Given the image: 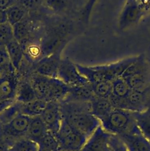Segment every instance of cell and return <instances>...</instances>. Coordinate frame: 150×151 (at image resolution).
<instances>
[{
	"instance_id": "cell-38",
	"label": "cell",
	"mask_w": 150,
	"mask_h": 151,
	"mask_svg": "<svg viewBox=\"0 0 150 151\" xmlns=\"http://www.w3.org/2000/svg\"><path fill=\"white\" fill-rule=\"evenodd\" d=\"M136 1L147 13L150 11V0H136Z\"/></svg>"
},
{
	"instance_id": "cell-31",
	"label": "cell",
	"mask_w": 150,
	"mask_h": 151,
	"mask_svg": "<svg viewBox=\"0 0 150 151\" xmlns=\"http://www.w3.org/2000/svg\"><path fill=\"white\" fill-rule=\"evenodd\" d=\"M14 39L13 27L8 21L0 24V46H6Z\"/></svg>"
},
{
	"instance_id": "cell-27",
	"label": "cell",
	"mask_w": 150,
	"mask_h": 151,
	"mask_svg": "<svg viewBox=\"0 0 150 151\" xmlns=\"http://www.w3.org/2000/svg\"><path fill=\"white\" fill-rule=\"evenodd\" d=\"M5 46H0V77L15 73Z\"/></svg>"
},
{
	"instance_id": "cell-17",
	"label": "cell",
	"mask_w": 150,
	"mask_h": 151,
	"mask_svg": "<svg viewBox=\"0 0 150 151\" xmlns=\"http://www.w3.org/2000/svg\"><path fill=\"white\" fill-rule=\"evenodd\" d=\"M71 87L58 78H50L48 101L63 100L68 95Z\"/></svg>"
},
{
	"instance_id": "cell-2",
	"label": "cell",
	"mask_w": 150,
	"mask_h": 151,
	"mask_svg": "<svg viewBox=\"0 0 150 151\" xmlns=\"http://www.w3.org/2000/svg\"><path fill=\"white\" fill-rule=\"evenodd\" d=\"M102 127L107 132L120 135L141 133L135 119L134 113L128 110L114 109L107 116L100 120Z\"/></svg>"
},
{
	"instance_id": "cell-23",
	"label": "cell",
	"mask_w": 150,
	"mask_h": 151,
	"mask_svg": "<svg viewBox=\"0 0 150 151\" xmlns=\"http://www.w3.org/2000/svg\"><path fill=\"white\" fill-rule=\"evenodd\" d=\"M14 38L22 45L27 44L30 37V25L25 19L13 26Z\"/></svg>"
},
{
	"instance_id": "cell-37",
	"label": "cell",
	"mask_w": 150,
	"mask_h": 151,
	"mask_svg": "<svg viewBox=\"0 0 150 151\" xmlns=\"http://www.w3.org/2000/svg\"><path fill=\"white\" fill-rule=\"evenodd\" d=\"M16 0H0V9L6 10L16 3Z\"/></svg>"
},
{
	"instance_id": "cell-36",
	"label": "cell",
	"mask_w": 150,
	"mask_h": 151,
	"mask_svg": "<svg viewBox=\"0 0 150 151\" xmlns=\"http://www.w3.org/2000/svg\"><path fill=\"white\" fill-rule=\"evenodd\" d=\"M15 99H7L0 100V113L15 103Z\"/></svg>"
},
{
	"instance_id": "cell-32",
	"label": "cell",
	"mask_w": 150,
	"mask_h": 151,
	"mask_svg": "<svg viewBox=\"0 0 150 151\" xmlns=\"http://www.w3.org/2000/svg\"><path fill=\"white\" fill-rule=\"evenodd\" d=\"M46 7L55 12H63L69 6L70 0H43Z\"/></svg>"
},
{
	"instance_id": "cell-3",
	"label": "cell",
	"mask_w": 150,
	"mask_h": 151,
	"mask_svg": "<svg viewBox=\"0 0 150 151\" xmlns=\"http://www.w3.org/2000/svg\"><path fill=\"white\" fill-rule=\"evenodd\" d=\"M131 90H144L150 87V67L144 55L136 59L126 69L121 76Z\"/></svg>"
},
{
	"instance_id": "cell-21",
	"label": "cell",
	"mask_w": 150,
	"mask_h": 151,
	"mask_svg": "<svg viewBox=\"0 0 150 151\" xmlns=\"http://www.w3.org/2000/svg\"><path fill=\"white\" fill-rule=\"evenodd\" d=\"M36 99L35 93L31 83L25 81L18 84L15 95L16 101L21 104H26Z\"/></svg>"
},
{
	"instance_id": "cell-8",
	"label": "cell",
	"mask_w": 150,
	"mask_h": 151,
	"mask_svg": "<svg viewBox=\"0 0 150 151\" xmlns=\"http://www.w3.org/2000/svg\"><path fill=\"white\" fill-rule=\"evenodd\" d=\"M62 51H58L38 60L34 65L35 73L51 78H57Z\"/></svg>"
},
{
	"instance_id": "cell-40",
	"label": "cell",
	"mask_w": 150,
	"mask_h": 151,
	"mask_svg": "<svg viewBox=\"0 0 150 151\" xmlns=\"http://www.w3.org/2000/svg\"><path fill=\"white\" fill-rule=\"evenodd\" d=\"M135 1V0H126V1Z\"/></svg>"
},
{
	"instance_id": "cell-35",
	"label": "cell",
	"mask_w": 150,
	"mask_h": 151,
	"mask_svg": "<svg viewBox=\"0 0 150 151\" xmlns=\"http://www.w3.org/2000/svg\"><path fill=\"white\" fill-rule=\"evenodd\" d=\"M109 146L111 147L112 151H128L124 142H119L116 139H112V136L110 138Z\"/></svg>"
},
{
	"instance_id": "cell-22",
	"label": "cell",
	"mask_w": 150,
	"mask_h": 151,
	"mask_svg": "<svg viewBox=\"0 0 150 151\" xmlns=\"http://www.w3.org/2000/svg\"><path fill=\"white\" fill-rule=\"evenodd\" d=\"M48 102L36 99L28 103L22 104L21 113L31 117L41 116L45 109Z\"/></svg>"
},
{
	"instance_id": "cell-18",
	"label": "cell",
	"mask_w": 150,
	"mask_h": 151,
	"mask_svg": "<svg viewBox=\"0 0 150 151\" xmlns=\"http://www.w3.org/2000/svg\"><path fill=\"white\" fill-rule=\"evenodd\" d=\"M91 114L99 120L107 116L114 108L109 99L95 97L90 101Z\"/></svg>"
},
{
	"instance_id": "cell-34",
	"label": "cell",
	"mask_w": 150,
	"mask_h": 151,
	"mask_svg": "<svg viewBox=\"0 0 150 151\" xmlns=\"http://www.w3.org/2000/svg\"><path fill=\"white\" fill-rule=\"evenodd\" d=\"M97 1L98 0H88L84 5L82 12V17L85 22H88L92 9Z\"/></svg>"
},
{
	"instance_id": "cell-5",
	"label": "cell",
	"mask_w": 150,
	"mask_h": 151,
	"mask_svg": "<svg viewBox=\"0 0 150 151\" xmlns=\"http://www.w3.org/2000/svg\"><path fill=\"white\" fill-rule=\"evenodd\" d=\"M57 78L70 87L83 86L90 83L78 71L76 64L68 57L61 58Z\"/></svg>"
},
{
	"instance_id": "cell-1",
	"label": "cell",
	"mask_w": 150,
	"mask_h": 151,
	"mask_svg": "<svg viewBox=\"0 0 150 151\" xmlns=\"http://www.w3.org/2000/svg\"><path fill=\"white\" fill-rule=\"evenodd\" d=\"M137 56L95 66H85L79 64H76V66L79 72L91 84L103 81L112 82L115 78L122 76L126 69L136 59Z\"/></svg>"
},
{
	"instance_id": "cell-16",
	"label": "cell",
	"mask_w": 150,
	"mask_h": 151,
	"mask_svg": "<svg viewBox=\"0 0 150 151\" xmlns=\"http://www.w3.org/2000/svg\"><path fill=\"white\" fill-rule=\"evenodd\" d=\"M48 129L41 116L31 117L26 133L28 139L38 143L48 133Z\"/></svg>"
},
{
	"instance_id": "cell-19",
	"label": "cell",
	"mask_w": 150,
	"mask_h": 151,
	"mask_svg": "<svg viewBox=\"0 0 150 151\" xmlns=\"http://www.w3.org/2000/svg\"><path fill=\"white\" fill-rule=\"evenodd\" d=\"M5 47L13 67L16 71L19 70L24 56L22 45L14 38Z\"/></svg>"
},
{
	"instance_id": "cell-25",
	"label": "cell",
	"mask_w": 150,
	"mask_h": 151,
	"mask_svg": "<svg viewBox=\"0 0 150 151\" xmlns=\"http://www.w3.org/2000/svg\"><path fill=\"white\" fill-rule=\"evenodd\" d=\"M38 151H59L60 147L56 136L49 131L38 143Z\"/></svg>"
},
{
	"instance_id": "cell-30",
	"label": "cell",
	"mask_w": 150,
	"mask_h": 151,
	"mask_svg": "<svg viewBox=\"0 0 150 151\" xmlns=\"http://www.w3.org/2000/svg\"><path fill=\"white\" fill-rule=\"evenodd\" d=\"M22 104L15 101L4 111L0 113V123L5 124L9 122L16 115L21 113Z\"/></svg>"
},
{
	"instance_id": "cell-26",
	"label": "cell",
	"mask_w": 150,
	"mask_h": 151,
	"mask_svg": "<svg viewBox=\"0 0 150 151\" xmlns=\"http://www.w3.org/2000/svg\"><path fill=\"white\" fill-rule=\"evenodd\" d=\"M112 95L120 99H125L131 91V88L122 77H119L112 81Z\"/></svg>"
},
{
	"instance_id": "cell-9",
	"label": "cell",
	"mask_w": 150,
	"mask_h": 151,
	"mask_svg": "<svg viewBox=\"0 0 150 151\" xmlns=\"http://www.w3.org/2000/svg\"><path fill=\"white\" fill-rule=\"evenodd\" d=\"M111 137L100 125L79 151H109Z\"/></svg>"
},
{
	"instance_id": "cell-7",
	"label": "cell",
	"mask_w": 150,
	"mask_h": 151,
	"mask_svg": "<svg viewBox=\"0 0 150 151\" xmlns=\"http://www.w3.org/2000/svg\"><path fill=\"white\" fill-rule=\"evenodd\" d=\"M66 32L61 28L55 29L46 35L40 44L42 57L63 50L67 42Z\"/></svg>"
},
{
	"instance_id": "cell-11",
	"label": "cell",
	"mask_w": 150,
	"mask_h": 151,
	"mask_svg": "<svg viewBox=\"0 0 150 151\" xmlns=\"http://www.w3.org/2000/svg\"><path fill=\"white\" fill-rule=\"evenodd\" d=\"M89 137L72 130L66 136L58 140L60 149L62 151H79Z\"/></svg>"
},
{
	"instance_id": "cell-28",
	"label": "cell",
	"mask_w": 150,
	"mask_h": 151,
	"mask_svg": "<svg viewBox=\"0 0 150 151\" xmlns=\"http://www.w3.org/2000/svg\"><path fill=\"white\" fill-rule=\"evenodd\" d=\"M94 95L97 97L109 99L112 92L111 81H103L91 84Z\"/></svg>"
},
{
	"instance_id": "cell-33",
	"label": "cell",
	"mask_w": 150,
	"mask_h": 151,
	"mask_svg": "<svg viewBox=\"0 0 150 151\" xmlns=\"http://www.w3.org/2000/svg\"><path fill=\"white\" fill-rule=\"evenodd\" d=\"M16 3L19 4L28 12L38 9L43 3V0H16Z\"/></svg>"
},
{
	"instance_id": "cell-10",
	"label": "cell",
	"mask_w": 150,
	"mask_h": 151,
	"mask_svg": "<svg viewBox=\"0 0 150 151\" xmlns=\"http://www.w3.org/2000/svg\"><path fill=\"white\" fill-rule=\"evenodd\" d=\"M41 117L48 130L55 136L60 128L62 118L60 106L58 103L56 101H48Z\"/></svg>"
},
{
	"instance_id": "cell-4",
	"label": "cell",
	"mask_w": 150,
	"mask_h": 151,
	"mask_svg": "<svg viewBox=\"0 0 150 151\" xmlns=\"http://www.w3.org/2000/svg\"><path fill=\"white\" fill-rule=\"evenodd\" d=\"M64 117L72 129L89 137L101 125L98 118L89 111H76L63 114Z\"/></svg>"
},
{
	"instance_id": "cell-39",
	"label": "cell",
	"mask_w": 150,
	"mask_h": 151,
	"mask_svg": "<svg viewBox=\"0 0 150 151\" xmlns=\"http://www.w3.org/2000/svg\"><path fill=\"white\" fill-rule=\"evenodd\" d=\"M6 21H7V18L5 11L0 9V24Z\"/></svg>"
},
{
	"instance_id": "cell-15",
	"label": "cell",
	"mask_w": 150,
	"mask_h": 151,
	"mask_svg": "<svg viewBox=\"0 0 150 151\" xmlns=\"http://www.w3.org/2000/svg\"><path fill=\"white\" fill-rule=\"evenodd\" d=\"M50 78L36 73L31 76L30 83L38 99L48 101Z\"/></svg>"
},
{
	"instance_id": "cell-29",
	"label": "cell",
	"mask_w": 150,
	"mask_h": 151,
	"mask_svg": "<svg viewBox=\"0 0 150 151\" xmlns=\"http://www.w3.org/2000/svg\"><path fill=\"white\" fill-rule=\"evenodd\" d=\"M9 151H38V144L28 137L22 138L14 143Z\"/></svg>"
},
{
	"instance_id": "cell-14",
	"label": "cell",
	"mask_w": 150,
	"mask_h": 151,
	"mask_svg": "<svg viewBox=\"0 0 150 151\" xmlns=\"http://www.w3.org/2000/svg\"><path fill=\"white\" fill-rule=\"evenodd\" d=\"M18 86L15 73L0 77V100L15 99Z\"/></svg>"
},
{
	"instance_id": "cell-6",
	"label": "cell",
	"mask_w": 150,
	"mask_h": 151,
	"mask_svg": "<svg viewBox=\"0 0 150 151\" xmlns=\"http://www.w3.org/2000/svg\"><path fill=\"white\" fill-rule=\"evenodd\" d=\"M147 12L139 5L136 0L126 1L118 19V27L121 30H126L137 24Z\"/></svg>"
},
{
	"instance_id": "cell-13",
	"label": "cell",
	"mask_w": 150,
	"mask_h": 151,
	"mask_svg": "<svg viewBox=\"0 0 150 151\" xmlns=\"http://www.w3.org/2000/svg\"><path fill=\"white\" fill-rule=\"evenodd\" d=\"M95 97L92 85L89 83L83 86L71 87L69 93L63 100L64 102H88L90 101Z\"/></svg>"
},
{
	"instance_id": "cell-20",
	"label": "cell",
	"mask_w": 150,
	"mask_h": 151,
	"mask_svg": "<svg viewBox=\"0 0 150 151\" xmlns=\"http://www.w3.org/2000/svg\"><path fill=\"white\" fill-rule=\"evenodd\" d=\"M134 116L141 134L150 142V102L145 111H135Z\"/></svg>"
},
{
	"instance_id": "cell-24",
	"label": "cell",
	"mask_w": 150,
	"mask_h": 151,
	"mask_svg": "<svg viewBox=\"0 0 150 151\" xmlns=\"http://www.w3.org/2000/svg\"><path fill=\"white\" fill-rule=\"evenodd\" d=\"M7 21L12 26L25 19L28 11L19 4L15 3L5 10Z\"/></svg>"
},
{
	"instance_id": "cell-12",
	"label": "cell",
	"mask_w": 150,
	"mask_h": 151,
	"mask_svg": "<svg viewBox=\"0 0 150 151\" xmlns=\"http://www.w3.org/2000/svg\"><path fill=\"white\" fill-rule=\"evenodd\" d=\"M128 151H150V142L141 134L120 135Z\"/></svg>"
}]
</instances>
